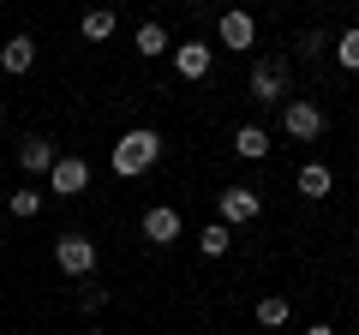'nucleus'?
I'll use <instances>...</instances> for the list:
<instances>
[{
  "label": "nucleus",
  "instance_id": "f257e3e1",
  "mask_svg": "<svg viewBox=\"0 0 359 335\" xmlns=\"http://www.w3.org/2000/svg\"><path fill=\"white\" fill-rule=\"evenodd\" d=\"M156 156H162V138H156V126H132L126 138L108 150V168H114L120 180H138L144 168H156Z\"/></svg>",
  "mask_w": 359,
  "mask_h": 335
},
{
  "label": "nucleus",
  "instance_id": "f03ea898",
  "mask_svg": "<svg viewBox=\"0 0 359 335\" xmlns=\"http://www.w3.org/2000/svg\"><path fill=\"white\" fill-rule=\"evenodd\" d=\"M252 102H264V108L287 102V60H282V54L252 60Z\"/></svg>",
  "mask_w": 359,
  "mask_h": 335
},
{
  "label": "nucleus",
  "instance_id": "7ed1b4c3",
  "mask_svg": "<svg viewBox=\"0 0 359 335\" xmlns=\"http://www.w3.org/2000/svg\"><path fill=\"white\" fill-rule=\"evenodd\" d=\"M282 132H287V138H299V144L323 138V108L311 102V96H294V102H282Z\"/></svg>",
  "mask_w": 359,
  "mask_h": 335
},
{
  "label": "nucleus",
  "instance_id": "20e7f679",
  "mask_svg": "<svg viewBox=\"0 0 359 335\" xmlns=\"http://www.w3.org/2000/svg\"><path fill=\"white\" fill-rule=\"evenodd\" d=\"M54 264H60L66 275H90L96 270V240H90V233H60V240H54Z\"/></svg>",
  "mask_w": 359,
  "mask_h": 335
},
{
  "label": "nucleus",
  "instance_id": "39448f33",
  "mask_svg": "<svg viewBox=\"0 0 359 335\" xmlns=\"http://www.w3.org/2000/svg\"><path fill=\"white\" fill-rule=\"evenodd\" d=\"M216 210L228 228H245V221H257V210H264V198L252 192V186H222L216 192Z\"/></svg>",
  "mask_w": 359,
  "mask_h": 335
},
{
  "label": "nucleus",
  "instance_id": "423d86ee",
  "mask_svg": "<svg viewBox=\"0 0 359 335\" xmlns=\"http://www.w3.org/2000/svg\"><path fill=\"white\" fill-rule=\"evenodd\" d=\"M216 36H222V48L252 54V42H257V18L245 13V6H228V13H222V25H216Z\"/></svg>",
  "mask_w": 359,
  "mask_h": 335
},
{
  "label": "nucleus",
  "instance_id": "0eeeda50",
  "mask_svg": "<svg viewBox=\"0 0 359 335\" xmlns=\"http://www.w3.org/2000/svg\"><path fill=\"white\" fill-rule=\"evenodd\" d=\"M84 186H90V162H84V156H54V168H48V192L78 198Z\"/></svg>",
  "mask_w": 359,
  "mask_h": 335
},
{
  "label": "nucleus",
  "instance_id": "6e6552de",
  "mask_svg": "<svg viewBox=\"0 0 359 335\" xmlns=\"http://www.w3.org/2000/svg\"><path fill=\"white\" fill-rule=\"evenodd\" d=\"M174 72L180 78H192V84H204L210 78V66H216V48H204V42H174Z\"/></svg>",
  "mask_w": 359,
  "mask_h": 335
},
{
  "label": "nucleus",
  "instance_id": "1a4fd4ad",
  "mask_svg": "<svg viewBox=\"0 0 359 335\" xmlns=\"http://www.w3.org/2000/svg\"><path fill=\"white\" fill-rule=\"evenodd\" d=\"M180 228H186L180 210H168V204H150V210H144V240H150V245H174Z\"/></svg>",
  "mask_w": 359,
  "mask_h": 335
},
{
  "label": "nucleus",
  "instance_id": "9d476101",
  "mask_svg": "<svg viewBox=\"0 0 359 335\" xmlns=\"http://www.w3.org/2000/svg\"><path fill=\"white\" fill-rule=\"evenodd\" d=\"M30 66H36V42H30L25 30H18V36H6V42H0V72H6V78H25Z\"/></svg>",
  "mask_w": 359,
  "mask_h": 335
},
{
  "label": "nucleus",
  "instance_id": "9b49d317",
  "mask_svg": "<svg viewBox=\"0 0 359 335\" xmlns=\"http://www.w3.org/2000/svg\"><path fill=\"white\" fill-rule=\"evenodd\" d=\"M335 192V174L323 162H306L299 168V198H311V204H318V198H330Z\"/></svg>",
  "mask_w": 359,
  "mask_h": 335
},
{
  "label": "nucleus",
  "instance_id": "f8f14e48",
  "mask_svg": "<svg viewBox=\"0 0 359 335\" xmlns=\"http://www.w3.org/2000/svg\"><path fill=\"white\" fill-rule=\"evenodd\" d=\"M18 168H25V174H48L54 168V144L48 138H25L18 144Z\"/></svg>",
  "mask_w": 359,
  "mask_h": 335
},
{
  "label": "nucleus",
  "instance_id": "ddd939ff",
  "mask_svg": "<svg viewBox=\"0 0 359 335\" xmlns=\"http://www.w3.org/2000/svg\"><path fill=\"white\" fill-rule=\"evenodd\" d=\"M233 156L264 162V156H269V132H264V126H240V132H233Z\"/></svg>",
  "mask_w": 359,
  "mask_h": 335
},
{
  "label": "nucleus",
  "instance_id": "4468645a",
  "mask_svg": "<svg viewBox=\"0 0 359 335\" xmlns=\"http://www.w3.org/2000/svg\"><path fill=\"white\" fill-rule=\"evenodd\" d=\"M114 25H120V18H114V6H90L78 30H84V42H108V36H114Z\"/></svg>",
  "mask_w": 359,
  "mask_h": 335
},
{
  "label": "nucleus",
  "instance_id": "2eb2a0df",
  "mask_svg": "<svg viewBox=\"0 0 359 335\" xmlns=\"http://www.w3.org/2000/svg\"><path fill=\"white\" fill-rule=\"evenodd\" d=\"M335 66H341V72H359V25H347L341 36H335Z\"/></svg>",
  "mask_w": 359,
  "mask_h": 335
},
{
  "label": "nucleus",
  "instance_id": "dca6fc26",
  "mask_svg": "<svg viewBox=\"0 0 359 335\" xmlns=\"http://www.w3.org/2000/svg\"><path fill=\"white\" fill-rule=\"evenodd\" d=\"M168 48H174V42H168L162 25H138V54H144V60H162Z\"/></svg>",
  "mask_w": 359,
  "mask_h": 335
},
{
  "label": "nucleus",
  "instance_id": "f3484780",
  "mask_svg": "<svg viewBox=\"0 0 359 335\" xmlns=\"http://www.w3.org/2000/svg\"><path fill=\"white\" fill-rule=\"evenodd\" d=\"M198 245H204V258H222V252L233 245V228H228V221H210V228L198 233Z\"/></svg>",
  "mask_w": 359,
  "mask_h": 335
},
{
  "label": "nucleus",
  "instance_id": "a211bd4d",
  "mask_svg": "<svg viewBox=\"0 0 359 335\" xmlns=\"http://www.w3.org/2000/svg\"><path fill=\"white\" fill-rule=\"evenodd\" d=\"M257 323H264V329H282V323H287V299L282 294H264V299H257Z\"/></svg>",
  "mask_w": 359,
  "mask_h": 335
},
{
  "label": "nucleus",
  "instance_id": "6ab92c4d",
  "mask_svg": "<svg viewBox=\"0 0 359 335\" xmlns=\"http://www.w3.org/2000/svg\"><path fill=\"white\" fill-rule=\"evenodd\" d=\"M36 210H42V192H13V216L18 221H30Z\"/></svg>",
  "mask_w": 359,
  "mask_h": 335
},
{
  "label": "nucleus",
  "instance_id": "aec40b11",
  "mask_svg": "<svg viewBox=\"0 0 359 335\" xmlns=\"http://www.w3.org/2000/svg\"><path fill=\"white\" fill-rule=\"evenodd\" d=\"M323 42H330L323 30H306V36H299V60H311V54H323Z\"/></svg>",
  "mask_w": 359,
  "mask_h": 335
},
{
  "label": "nucleus",
  "instance_id": "412c9836",
  "mask_svg": "<svg viewBox=\"0 0 359 335\" xmlns=\"http://www.w3.org/2000/svg\"><path fill=\"white\" fill-rule=\"evenodd\" d=\"M306 335H341V329H330V323H311V329Z\"/></svg>",
  "mask_w": 359,
  "mask_h": 335
},
{
  "label": "nucleus",
  "instance_id": "4be33fe9",
  "mask_svg": "<svg viewBox=\"0 0 359 335\" xmlns=\"http://www.w3.org/2000/svg\"><path fill=\"white\" fill-rule=\"evenodd\" d=\"M84 335H108V329H84Z\"/></svg>",
  "mask_w": 359,
  "mask_h": 335
},
{
  "label": "nucleus",
  "instance_id": "5701e85b",
  "mask_svg": "<svg viewBox=\"0 0 359 335\" xmlns=\"http://www.w3.org/2000/svg\"><path fill=\"white\" fill-rule=\"evenodd\" d=\"M0 120H6V102H0Z\"/></svg>",
  "mask_w": 359,
  "mask_h": 335
},
{
  "label": "nucleus",
  "instance_id": "b1692460",
  "mask_svg": "<svg viewBox=\"0 0 359 335\" xmlns=\"http://www.w3.org/2000/svg\"><path fill=\"white\" fill-rule=\"evenodd\" d=\"M0 168H6V150H0Z\"/></svg>",
  "mask_w": 359,
  "mask_h": 335
}]
</instances>
